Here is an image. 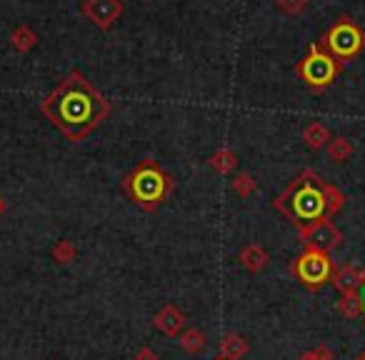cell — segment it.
I'll return each mask as SVG.
<instances>
[{"label":"cell","instance_id":"cell-1","mask_svg":"<svg viewBox=\"0 0 365 360\" xmlns=\"http://www.w3.org/2000/svg\"><path fill=\"white\" fill-rule=\"evenodd\" d=\"M41 113L66 140L81 143L108 118L110 101L81 71H71L43 101Z\"/></svg>","mask_w":365,"mask_h":360},{"label":"cell","instance_id":"cell-2","mask_svg":"<svg viewBox=\"0 0 365 360\" xmlns=\"http://www.w3.org/2000/svg\"><path fill=\"white\" fill-rule=\"evenodd\" d=\"M343 205L345 195L310 168L298 173L288 183V188L273 200V208L295 228L325 218L333 220L343 210Z\"/></svg>","mask_w":365,"mask_h":360},{"label":"cell","instance_id":"cell-3","mask_svg":"<svg viewBox=\"0 0 365 360\" xmlns=\"http://www.w3.org/2000/svg\"><path fill=\"white\" fill-rule=\"evenodd\" d=\"M120 188L135 208L150 213V210H158L170 198L173 188H175V180H173V175L158 160L143 158L128 175H123Z\"/></svg>","mask_w":365,"mask_h":360},{"label":"cell","instance_id":"cell-4","mask_svg":"<svg viewBox=\"0 0 365 360\" xmlns=\"http://www.w3.org/2000/svg\"><path fill=\"white\" fill-rule=\"evenodd\" d=\"M343 66L345 63L335 61V58L330 56L320 43H313L310 51H308V56L298 63L295 73H298V78L308 88H313V91H325V88L333 86L335 78L343 73Z\"/></svg>","mask_w":365,"mask_h":360},{"label":"cell","instance_id":"cell-5","mask_svg":"<svg viewBox=\"0 0 365 360\" xmlns=\"http://www.w3.org/2000/svg\"><path fill=\"white\" fill-rule=\"evenodd\" d=\"M320 46L340 63H348L350 58H355L365 48V33L360 31V26L353 18L343 16L328 28L323 38H320Z\"/></svg>","mask_w":365,"mask_h":360},{"label":"cell","instance_id":"cell-6","mask_svg":"<svg viewBox=\"0 0 365 360\" xmlns=\"http://www.w3.org/2000/svg\"><path fill=\"white\" fill-rule=\"evenodd\" d=\"M333 270L335 263L330 258V253H320V250H308V248L290 263V273L295 275V280L300 285H305L308 290H313V293L330 283Z\"/></svg>","mask_w":365,"mask_h":360},{"label":"cell","instance_id":"cell-7","mask_svg":"<svg viewBox=\"0 0 365 360\" xmlns=\"http://www.w3.org/2000/svg\"><path fill=\"white\" fill-rule=\"evenodd\" d=\"M298 238L308 250H320V253H333V250H338L340 245H343V233H340L333 220H328V218L300 225Z\"/></svg>","mask_w":365,"mask_h":360},{"label":"cell","instance_id":"cell-8","mask_svg":"<svg viewBox=\"0 0 365 360\" xmlns=\"http://www.w3.org/2000/svg\"><path fill=\"white\" fill-rule=\"evenodd\" d=\"M83 13L91 18V23L108 31L123 16V3L120 0H86L83 3Z\"/></svg>","mask_w":365,"mask_h":360},{"label":"cell","instance_id":"cell-9","mask_svg":"<svg viewBox=\"0 0 365 360\" xmlns=\"http://www.w3.org/2000/svg\"><path fill=\"white\" fill-rule=\"evenodd\" d=\"M185 323H188L185 313L173 303L163 305V308L155 313V318H153V325H155L163 335H168V338H178V335L185 330Z\"/></svg>","mask_w":365,"mask_h":360},{"label":"cell","instance_id":"cell-10","mask_svg":"<svg viewBox=\"0 0 365 360\" xmlns=\"http://www.w3.org/2000/svg\"><path fill=\"white\" fill-rule=\"evenodd\" d=\"M238 260H240V265L248 270V273H260V270L268 268L270 255H268V250H265L263 245L245 243L243 248H240V253H238Z\"/></svg>","mask_w":365,"mask_h":360},{"label":"cell","instance_id":"cell-11","mask_svg":"<svg viewBox=\"0 0 365 360\" xmlns=\"http://www.w3.org/2000/svg\"><path fill=\"white\" fill-rule=\"evenodd\" d=\"M330 283L340 290V295H348V293H358L360 290V270L355 265L345 263V265H338L333 270V278Z\"/></svg>","mask_w":365,"mask_h":360},{"label":"cell","instance_id":"cell-12","mask_svg":"<svg viewBox=\"0 0 365 360\" xmlns=\"http://www.w3.org/2000/svg\"><path fill=\"white\" fill-rule=\"evenodd\" d=\"M248 350H250V345H248V340H245L243 335L228 333L223 340H220L218 353H220V358H223V360H243L245 355H248Z\"/></svg>","mask_w":365,"mask_h":360},{"label":"cell","instance_id":"cell-13","mask_svg":"<svg viewBox=\"0 0 365 360\" xmlns=\"http://www.w3.org/2000/svg\"><path fill=\"white\" fill-rule=\"evenodd\" d=\"M333 140L330 130L323 125V123L313 120L303 128V143L310 148V150H320V148H328V143Z\"/></svg>","mask_w":365,"mask_h":360},{"label":"cell","instance_id":"cell-14","mask_svg":"<svg viewBox=\"0 0 365 360\" xmlns=\"http://www.w3.org/2000/svg\"><path fill=\"white\" fill-rule=\"evenodd\" d=\"M178 343H180V348L185 350V353L200 355L205 348H208V335H205L200 328H185L180 333V338H178Z\"/></svg>","mask_w":365,"mask_h":360},{"label":"cell","instance_id":"cell-15","mask_svg":"<svg viewBox=\"0 0 365 360\" xmlns=\"http://www.w3.org/2000/svg\"><path fill=\"white\" fill-rule=\"evenodd\" d=\"M338 313L343 315V318H348V320L360 318V315L365 313L363 300H360V295H358V293L340 295V300H338Z\"/></svg>","mask_w":365,"mask_h":360},{"label":"cell","instance_id":"cell-16","mask_svg":"<svg viewBox=\"0 0 365 360\" xmlns=\"http://www.w3.org/2000/svg\"><path fill=\"white\" fill-rule=\"evenodd\" d=\"M328 155L330 160L335 163H345L350 155H353V143L348 140V138H333V140L328 143Z\"/></svg>","mask_w":365,"mask_h":360},{"label":"cell","instance_id":"cell-17","mask_svg":"<svg viewBox=\"0 0 365 360\" xmlns=\"http://www.w3.org/2000/svg\"><path fill=\"white\" fill-rule=\"evenodd\" d=\"M210 165H213L218 173H230L238 168V155H235L233 150H218V153H213V158H210Z\"/></svg>","mask_w":365,"mask_h":360},{"label":"cell","instance_id":"cell-18","mask_svg":"<svg viewBox=\"0 0 365 360\" xmlns=\"http://www.w3.org/2000/svg\"><path fill=\"white\" fill-rule=\"evenodd\" d=\"M76 255H78V250L71 240H61V243L53 248V260L61 265H71L73 260H76Z\"/></svg>","mask_w":365,"mask_h":360},{"label":"cell","instance_id":"cell-19","mask_svg":"<svg viewBox=\"0 0 365 360\" xmlns=\"http://www.w3.org/2000/svg\"><path fill=\"white\" fill-rule=\"evenodd\" d=\"M233 188L235 193L240 195V198H248V195L255 193V180L250 173H238V178L233 180Z\"/></svg>","mask_w":365,"mask_h":360},{"label":"cell","instance_id":"cell-20","mask_svg":"<svg viewBox=\"0 0 365 360\" xmlns=\"http://www.w3.org/2000/svg\"><path fill=\"white\" fill-rule=\"evenodd\" d=\"M308 3L310 0H275V6L288 13V16H300L308 8Z\"/></svg>","mask_w":365,"mask_h":360},{"label":"cell","instance_id":"cell-21","mask_svg":"<svg viewBox=\"0 0 365 360\" xmlns=\"http://www.w3.org/2000/svg\"><path fill=\"white\" fill-rule=\"evenodd\" d=\"M298 360H335V353L328 345H318V348H313V350H305Z\"/></svg>","mask_w":365,"mask_h":360},{"label":"cell","instance_id":"cell-22","mask_svg":"<svg viewBox=\"0 0 365 360\" xmlns=\"http://www.w3.org/2000/svg\"><path fill=\"white\" fill-rule=\"evenodd\" d=\"M133 360H160V355H158L153 348H148V345H143V348L138 350L135 358H133Z\"/></svg>","mask_w":365,"mask_h":360},{"label":"cell","instance_id":"cell-23","mask_svg":"<svg viewBox=\"0 0 365 360\" xmlns=\"http://www.w3.org/2000/svg\"><path fill=\"white\" fill-rule=\"evenodd\" d=\"M6 210H8V203H6V198L0 195V215H6Z\"/></svg>","mask_w":365,"mask_h":360},{"label":"cell","instance_id":"cell-24","mask_svg":"<svg viewBox=\"0 0 365 360\" xmlns=\"http://www.w3.org/2000/svg\"><path fill=\"white\" fill-rule=\"evenodd\" d=\"M360 288H365V268H360Z\"/></svg>","mask_w":365,"mask_h":360},{"label":"cell","instance_id":"cell-25","mask_svg":"<svg viewBox=\"0 0 365 360\" xmlns=\"http://www.w3.org/2000/svg\"><path fill=\"white\" fill-rule=\"evenodd\" d=\"M358 295H360V300H363V308H365V288H360Z\"/></svg>","mask_w":365,"mask_h":360},{"label":"cell","instance_id":"cell-26","mask_svg":"<svg viewBox=\"0 0 365 360\" xmlns=\"http://www.w3.org/2000/svg\"><path fill=\"white\" fill-rule=\"evenodd\" d=\"M355 360H365V353H360V355H358V358H355Z\"/></svg>","mask_w":365,"mask_h":360},{"label":"cell","instance_id":"cell-27","mask_svg":"<svg viewBox=\"0 0 365 360\" xmlns=\"http://www.w3.org/2000/svg\"><path fill=\"white\" fill-rule=\"evenodd\" d=\"M215 360H223V358H215Z\"/></svg>","mask_w":365,"mask_h":360},{"label":"cell","instance_id":"cell-28","mask_svg":"<svg viewBox=\"0 0 365 360\" xmlns=\"http://www.w3.org/2000/svg\"><path fill=\"white\" fill-rule=\"evenodd\" d=\"M363 325H365V323H363Z\"/></svg>","mask_w":365,"mask_h":360}]
</instances>
